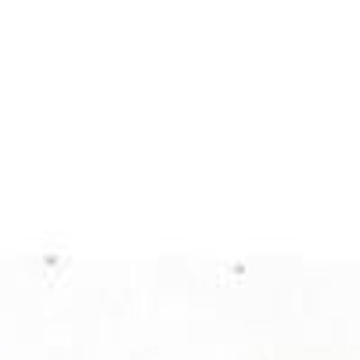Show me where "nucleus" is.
Here are the masks:
<instances>
[]
</instances>
